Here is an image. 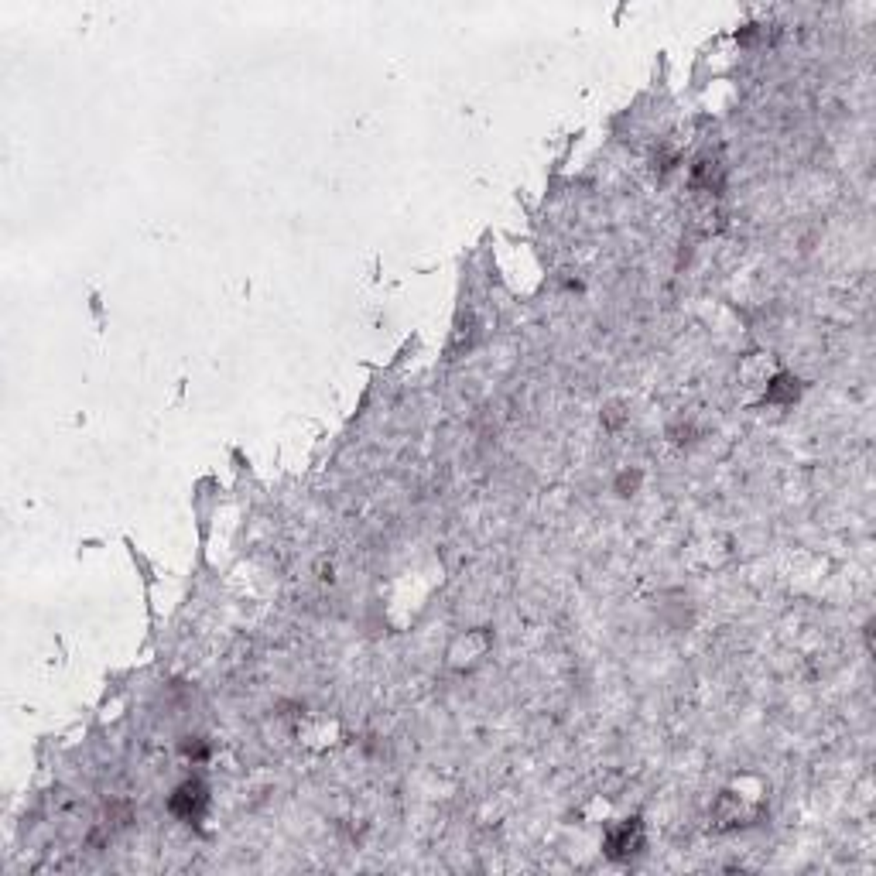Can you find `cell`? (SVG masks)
<instances>
[{
	"instance_id": "1",
	"label": "cell",
	"mask_w": 876,
	"mask_h": 876,
	"mask_svg": "<svg viewBox=\"0 0 876 876\" xmlns=\"http://www.w3.org/2000/svg\"><path fill=\"white\" fill-rule=\"evenodd\" d=\"M168 808H172L175 818H182V822H199L202 815H206L209 808V791L206 784L199 781V777H192V781H182L175 788V794L168 798Z\"/></svg>"
},
{
	"instance_id": "2",
	"label": "cell",
	"mask_w": 876,
	"mask_h": 876,
	"mask_svg": "<svg viewBox=\"0 0 876 876\" xmlns=\"http://www.w3.org/2000/svg\"><path fill=\"white\" fill-rule=\"evenodd\" d=\"M640 846H644V832H640L637 818H627V822H620L616 829H610V835H606V853H610L613 859L634 856V853H640Z\"/></svg>"
}]
</instances>
